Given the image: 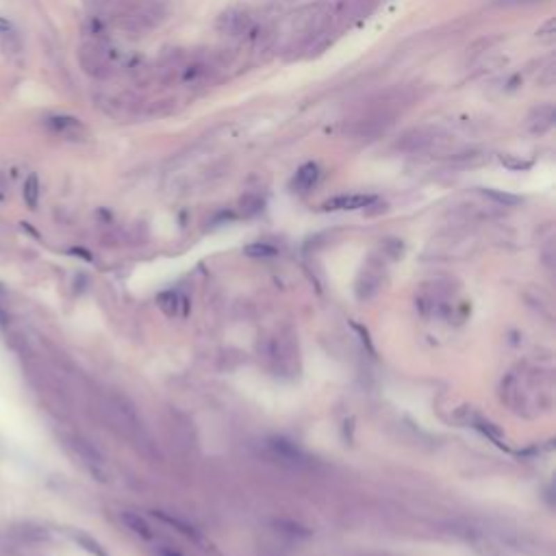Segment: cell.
<instances>
[{"mask_svg":"<svg viewBox=\"0 0 556 556\" xmlns=\"http://www.w3.org/2000/svg\"><path fill=\"white\" fill-rule=\"evenodd\" d=\"M393 104H398V102H385L379 106H372V109L361 113L356 120L346 124V133L358 137V139H363V137L370 139V137L385 133L393 124L396 113H398V109Z\"/></svg>","mask_w":556,"mask_h":556,"instance_id":"cell-1","label":"cell"},{"mask_svg":"<svg viewBox=\"0 0 556 556\" xmlns=\"http://www.w3.org/2000/svg\"><path fill=\"white\" fill-rule=\"evenodd\" d=\"M118 59L120 57L116 55V50L102 44H89L81 50V63L85 72L96 79H109L116 72Z\"/></svg>","mask_w":556,"mask_h":556,"instance_id":"cell-2","label":"cell"},{"mask_svg":"<svg viewBox=\"0 0 556 556\" xmlns=\"http://www.w3.org/2000/svg\"><path fill=\"white\" fill-rule=\"evenodd\" d=\"M447 146H450V137L433 129H413L404 133L398 141V148L411 154L433 152L435 148H447Z\"/></svg>","mask_w":556,"mask_h":556,"instance_id":"cell-3","label":"cell"},{"mask_svg":"<svg viewBox=\"0 0 556 556\" xmlns=\"http://www.w3.org/2000/svg\"><path fill=\"white\" fill-rule=\"evenodd\" d=\"M255 26H257V22H255L253 13H250L248 9H241V7L226 9L224 13H220L218 22H215V29L232 40H241V38H248V35H253Z\"/></svg>","mask_w":556,"mask_h":556,"instance_id":"cell-4","label":"cell"},{"mask_svg":"<svg viewBox=\"0 0 556 556\" xmlns=\"http://www.w3.org/2000/svg\"><path fill=\"white\" fill-rule=\"evenodd\" d=\"M67 450L79 459V463L83 465V470L87 474H92L96 480L104 482L106 480V468H104V459L102 454L96 450V447L85 441L83 437H67L65 439Z\"/></svg>","mask_w":556,"mask_h":556,"instance_id":"cell-5","label":"cell"},{"mask_svg":"<svg viewBox=\"0 0 556 556\" xmlns=\"http://www.w3.org/2000/svg\"><path fill=\"white\" fill-rule=\"evenodd\" d=\"M265 447L270 450L272 456H276L280 463L292 465V468H300V465L309 463L307 452H304L300 445H296L294 441L285 439V437H270L265 441Z\"/></svg>","mask_w":556,"mask_h":556,"instance_id":"cell-6","label":"cell"},{"mask_svg":"<svg viewBox=\"0 0 556 556\" xmlns=\"http://www.w3.org/2000/svg\"><path fill=\"white\" fill-rule=\"evenodd\" d=\"M554 122H556L554 104H539L528 113L524 127L530 135H546L554 129Z\"/></svg>","mask_w":556,"mask_h":556,"instance_id":"cell-7","label":"cell"},{"mask_svg":"<svg viewBox=\"0 0 556 556\" xmlns=\"http://www.w3.org/2000/svg\"><path fill=\"white\" fill-rule=\"evenodd\" d=\"M374 202H376V196H370V193H344V196H335V198L324 202V209L326 211H356V209H367Z\"/></svg>","mask_w":556,"mask_h":556,"instance_id":"cell-8","label":"cell"},{"mask_svg":"<svg viewBox=\"0 0 556 556\" xmlns=\"http://www.w3.org/2000/svg\"><path fill=\"white\" fill-rule=\"evenodd\" d=\"M317 181H319V168L315 166V164H304L298 172H296V176H294V189L296 191H300V193H307V191H311L315 185H317Z\"/></svg>","mask_w":556,"mask_h":556,"instance_id":"cell-9","label":"cell"},{"mask_svg":"<svg viewBox=\"0 0 556 556\" xmlns=\"http://www.w3.org/2000/svg\"><path fill=\"white\" fill-rule=\"evenodd\" d=\"M120 522L127 526L129 530H133L137 537H141V539H152L154 537V532H152V528H150V524L146 522V519L143 517H139L137 513H122L120 515Z\"/></svg>","mask_w":556,"mask_h":556,"instance_id":"cell-10","label":"cell"},{"mask_svg":"<svg viewBox=\"0 0 556 556\" xmlns=\"http://www.w3.org/2000/svg\"><path fill=\"white\" fill-rule=\"evenodd\" d=\"M11 534L15 537V539L29 541V543H33V541H44L46 537H48V532H46L44 528H38V526H33V524L15 526V528L11 530Z\"/></svg>","mask_w":556,"mask_h":556,"instance_id":"cell-11","label":"cell"},{"mask_svg":"<svg viewBox=\"0 0 556 556\" xmlns=\"http://www.w3.org/2000/svg\"><path fill=\"white\" fill-rule=\"evenodd\" d=\"M74 541L83 548V550H87L89 554H94V556H109L104 552V548L94 539V537H89V534H85V532H74Z\"/></svg>","mask_w":556,"mask_h":556,"instance_id":"cell-12","label":"cell"},{"mask_svg":"<svg viewBox=\"0 0 556 556\" xmlns=\"http://www.w3.org/2000/svg\"><path fill=\"white\" fill-rule=\"evenodd\" d=\"M154 517H159L161 522H166V524H170L172 528H176L178 532H183L185 537H189V539H196V530L189 526V524H185V522H181V519H176V517H170V515H166L164 511H154Z\"/></svg>","mask_w":556,"mask_h":556,"instance_id":"cell-13","label":"cell"},{"mask_svg":"<svg viewBox=\"0 0 556 556\" xmlns=\"http://www.w3.org/2000/svg\"><path fill=\"white\" fill-rule=\"evenodd\" d=\"M157 302H159L161 311H164L166 315H170V317L176 315V309H178V296H176L174 292H164V294H159Z\"/></svg>","mask_w":556,"mask_h":556,"instance_id":"cell-14","label":"cell"},{"mask_svg":"<svg viewBox=\"0 0 556 556\" xmlns=\"http://www.w3.org/2000/svg\"><path fill=\"white\" fill-rule=\"evenodd\" d=\"M244 253L248 257H261V259H267V257H276L278 250L274 246H267V244H250L246 246Z\"/></svg>","mask_w":556,"mask_h":556,"instance_id":"cell-15","label":"cell"},{"mask_svg":"<svg viewBox=\"0 0 556 556\" xmlns=\"http://www.w3.org/2000/svg\"><path fill=\"white\" fill-rule=\"evenodd\" d=\"M24 198L31 207L38 205V198H40V183H38V176H31L26 185H24Z\"/></svg>","mask_w":556,"mask_h":556,"instance_id":"cell-16","label":"cell"},{"mask_svg":"<svg viewBox=\"0 0 556 556\" xmlns=\"http://www.w3.org/2000/svg\"><path fill=\"white\" fill-rule=\"evenodd\" d=\"M241 209L246 215H255L263 209V198H257V196H246L241 198Z\"/></svg>","mask_w":556,"mask_h":556,"instance_id":"cell-17","label":"cell"},{"mask_svg":"<svg viewBox=\"0 0 556 556\" xmlns=\"http://www.w3.org/2000/svg\"><path fill=\"white\" fill-rule=\"evenodd\" d=\"M485 193L489 196V198H495L498 202H505V205H517L519 198H515V196H509V193H498L493 189H485Z\"/></svg>","mask_w":556,"mask_h":556,"instance_id":"cell-18","label":"cell"},{"mask_svg":"<svg viewBox=\"0 0 556 556\" xmlns=\"http://www.w3.org/2000/svg\"><path fill=\"white\" fill-rule=\"evenodd\" d=\"M539 83H543V85H552V83H554V61H552V59H550L548 65L543 67L541 77H539Z\"/></svg>","mask_w":556,"mask_h":556,"instance_id":"cell-19","label":"cell"},{"mask_svg":"<svg viewBox=\"0 0 556 556\" xmlns=\"http://www.w3.org/2000/svg\"><path fill=\"white\" fill-rule=\"evenodd\" d=\"M352 328H354L358 335L363 337V344H365V346H367V350L374 354V348H372V342H370V335H367V331H363V326H358V324H352Z\"/></svg>","mask_w":556,"mask_h":556,"instance_id":"cell-20","label":"cell"},{"mask_svg":"<svg viewBox=\"0 0 556 556\" xmlns=\"http://www.w3.org/2000/svg\"><path fill=\"white\" fill-rule=\"evenodd\" d=\"M157 556H183V554L176 552V550H170V548H159L157 550Z\"/></svg>","mask_w":556,"mask_h":556,"instance_id":"cell-21","label":"cell"},{"mask_svg":"<svg viewBox=\"0 0 556 556\" xmlns=\"http://www.w3.org/2000/svg\"><path fill=\"white\" fill-rule=\"evenodd\" d=\"M526 3H537V0H498V5H526Z\"/></svg>","mask_w":556,"mask_h":556,"instance_id":"cell-22","label":"cell"},{"mask_svg":"<svg viewBox=\"0 0 556 556\" xmlns=\"http://www.w3.org/2000/svg\"><path fill=\"white\" fill-rule=\"evenodd\" d=\"M5 296H7V289H5L3 285H0V298H5Z\"/></svg>","mask_w":556,"mask_h":556,"instance_id":"cell-23","label":"cell"}]
</instances>
